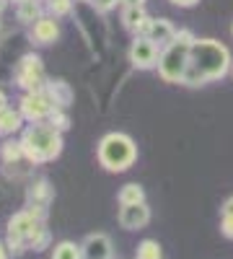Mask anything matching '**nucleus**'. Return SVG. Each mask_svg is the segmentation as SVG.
Listing matches in <instances>:
<instances>
[{
	"instance_id": "obj_22",
	"label": "nucleus",
	"mask_w": 233,
	"mask_h": 259,
	"mask_svg": "<svg viewBox=\"0 0 233 259\" xmlns=\"http://www.w3.org/2000/svg\"><path fill=\"white\" fill-rule=\"evenodd\" d=\"M47 11H50V16H55V18L70 16V11H73V0H47Z\"/></svg>"
},
{
	"instance_id": "obj_24",
	"label": "nucleus",
	"mask_w": 233,
	"mask_h": 259,
	"mask_svg": "<svg viewBox=\"0 0 233 259\" xmlns=\"http://www.w3.org/2000/svg\"><path fill=\"white\" fill-rule=\"evenodd\" d=\"M50 124H55L60 133H62V130L70 127V119H68V114H62V109H55V112L50 114Z\"/></svg>"
},
{
	"instance_id": "obj_31",
	"label": "nucleus",
	"mask_w": 233,
	"mask_h": 259,
	"mask_svg": "<svg viewBox=\"0 0 233 259\" xmlns=\"http://www.w3.org/2000/svg\"><path fill=\"white\" fill-rule=\"evenodd\" d=\"M3 106H8V99H6V94L0 91V109H3Z\"/></svg>"
},
{
	"instance_id": "obj_30",
	"label": "nucleus",
	"mask_w": 233,
	"mask_h": 259,
	"mask_svg": "<svg viewBox=\"0 0 233 259\" xmlns=\"http://www.w3.org/2000/svg\"><path fill=\"white\" fill-rule=\"evenodd\" d=\"M0 259H8V249H6L3 241H0Z\"/></svg>"
},
{
	"instance_id": "obj_10",
	"label": "nucleus",
	"mask_w": 233,
	"mask_h": 259,
	"mask_svg": "<svg viewBox=\"0 0 233 259\" xmlns=\"http://www.w3.org/2000/svg\"><path fill=\"white\" fill-rule=\"evenodd\" d=\"M174 34H176V29L171 26V21L168 18H148L145 21V26L135 34V36H145V39H151L156 47H166L168 41L174 39Z\"/></svg>"
},
{
	"instance_id": "obj_7",
	"label": "nucleus",
	"mask_w": 233,
	"mask_h": 259,
	"mask_svg": "<svg viewBox=\"0 0 233 259\" xmlns=\"http://www.w3.org/2000/svg\"><path fill=\"white\" fill-rule=\"evenodd\" d=\"M18 112H21V117L29 119V122H44V119H50V114L55 112V104H52V99L47 96L44 89L26 91L24 96H21Z\"/></svg>"
},
{
	"instance_id": "obj_1",
	"label": "nucleus",
	"mask_w": 233,
	"mask_h": 259,
	"mask_svg": "<svg viewBox=\"0 0 233 259\" xmlns=\"http://www.w3.org/2000/svg\"><path fill=\"white\" fill-rule=\"evenodd\" d=\"M230 52L215 39H195L189 50V65L181 78L184 85H205L210 80H220L230 70Z\"/></svg>"
},
{
	"instance_id": "obj_29",
	"label": "nucleus",
	"mask_w": 233,
	"mask_h": 259,
	"mask_svg": "<svg viewBox=\"0 0 233 259\" xmlns=\"http://www.w3.org/2000/svg\"><path fill=\"white\" fill-rule=\"evenodd\" d=\"M119 3H124V6H143L145 0H119Z\"/></svg>"
},
{
	"instance_id": "obj_9",
	"label": "nucleus",
	"mask_w": 233,
	"mask_h": 259,
	"mask_svg": "<svg viewBox=\"0 0 233 259\" xmlns=\"http://www.w3.org/2000/svg\"><path fill=\"white\" fill-rule=\"evenodd\" d=\"M52 197H55V192H52L50 182H47V179H39V182L31 184L29 192H26V210L34 212L39 221H44V218H47V207H50Z\"/></svg>"
},
{
	"instance_id": "obj_25",
	"label": "nucleus",
	"mask_w": 233,
	"mask_h": 259,
	"mask_svg": "<svg viewBox=\"0 0 233 259\" xmlns=\"http://www.w3.org/2000/svg\"><path fill=\"white\" fill-rule=\"evenodd\" d=\"M117 3H119V0H91V6H94L96 11H101V13H107V11L117 8Z\"/></svg>"
},
{
	"instance_id": "obj_15",
	"label": "nucleus",
	"mask_w": 233,
	"mask_h": 259,
	"mask_svg": "<svg viewBox=\"0 0 233 259\" xmlns=\"http://www.w3.org/2000/svg\"><path fill=\"white\" fill-rule=\"evenodd\" d=\"M148 18H151V16L145 13L143 6H124V11H122V24H124L127 31H132V34H137L145 26Z\"/></svg>"
},
{
	"instance_id": "obj_12",
	"label": "nucleus",
	"mask_w": 233,
	"mask_h": 259,
	"mask_svg": "<svg viewBox=\"0 0 233 259\" xmlns=\"http://www.w3.org/2000/svg\"><path fill=\"white\" fill-rule=\"evenodd\" d=\"M119 223L122 228L127 231H140L151 223V207L145 202H137V205H122L119 210Z\"/></svg>"
},
{
	"instance_id": "obj_18",
	"label": "nucleus",
	"mask_w": 233,
	"mask_h": 259,
	"mask_svg": "<svg viewBox=\"0 0 233 259\" xmlns=\"http://www.w3.org/2000/svg\"><path fill=\"white\" fill-rule=\"evenodd\" d=\"M117 200H119V205H137V202H145V189L140 187V184H124L122 189H119V194H117Z\"/></svg>"
},
{
	"instance_id": "obj_11",
	"label": "nucleus",
	"mask_w": 233,
	"mask_h": 259,
	"mask_svg": "<svg viewBox=\"0 0 233 259\" xmlns=\"http://www.w3.org/2000/svg\"><path fill=\"white\" fill-rule=\"evenodd\" d=\"M80 259H114V246L107 233H91L80 244Z\"/></svg>"
},
{
	"instance_id": "obj_23",
	"label": "nucleus",
	"mask_w": 233,
	"mask_h": 259,
	"mask_svg": "<svg viewBox=\"0 0 233 259\" xmlns=\"http://www.w3.org/2000/svg\"><path fill=\"white\" fill-rule=\"evenodd\" d=\"M47 244H50V231L41 226L36 233H34V239H31V244H29V249H34V251H41V249H47Z\"/></svg>"
},
{
	"instance_id": "obj_21",
	"label": "nucleus",
	"mask_w": 233,
	"mask_h": 259,
	"mask_svg": "<svg viewBox=\"0 0 233 259\" xmlns=\"http://www.w3.org/2000/svg\"><path fill=\"white\" fill-rule=\"evenodd\" d=\"M52 259H80V246L73 241H60L52 249Z\"/></svg>"
},
{
	"instance_id": "obj_17",
	"label": "nucleus",
	"mask_w": 233,
	"mask_h": 259,
	"mask_svg": "<svg viewBox=\"0 0 233 259\" xmlns=\"http://www.w3.org/2000/svg\"><path fill=\"white\" fill-rule=\"evenodd\" d=\"M41 11H44V8H41L39 0H21L18 8H16V16H18L21 24H29V26H31L34 21H39L41 16H44Z\"/></svg>"
},
{
	"instance_id": "obj_8",
	"label": "nucleus",
	"mask_w": 233,
	"mask_h": 259,
	"mask_svg": "<svg viewBox=\"0 0 233 259\" xmlns=\"http://www.w3.org/2000/svg\"><path fill=\"white\" fill-rule=\"evenodd\" d=\"M158 57H161V47H156L151 39L145 36H135L130 45V62L137 70H153L158 68Z\"/></svg>"
},
{
	"instance_id": "obj_3",
	"label": "nucleus",
	"mask_w": 233,
	"mask_h": 259,
	"mask_svg": "<svg viewBox=\"0 0 233 259\" xmlns=\"http://www.w3.org/2000/svg\"><path fill=\"white\" fill-rule=\"evenodd\" d=\"M192 41L195 34L189 29H181L174 34V39L161 50L158 57V75L166 83H181L184 73H187V65H189V50H192Z\"/></svg>"
},
{
	"instance_id": "obj_5",
	"label": "nucleus",
	"mask_w": 233,
	"mask_h": 259,
	"mask_svg": "<svg viewBox=\"0 0 233 259\" xmlns=\"http://www.w3.org/2000/svg\"><path fill=\"white\" fill-rule=\"evenodd\" d=\"M41 226H44V221H39L34 212H29V210L16 212L13 218L8 221V251L21 254L24 249H29L34 233H36Z\"/></svg>"
},
{
	"instance_id": "obj_28",
	"label": "nucleus",
	"mask_w": 233,
	"mask_h": 259,
	"mask_svg": "<svg viewBox=\"0 0 233 259\" xmlns=\"http://www.w3.org/2000/svg\"><path fill=\"white\" fill-rule=\"evenodd\" d=\"M171 3H174V6H181V8H192L197 0H171Z\"/></svg>"
},
{
	"instance_id": "obj_4",
	"label": "nucleus",
	"mask_w": 233,
	"mask_h": 259,
	"mask_svg": "<svg viewBox=\"0 0 233 259\" xmlns=\"http://www.w3.org/2000/svg\"><path fill=\"white\" fill-rule=\"evenodd\" d=\"M137 158V145L130 135L124 133H109L104 135L99 143V163L112 171V174H119V171H127Z\"/></svg>"
},
{
	"instance_id": "obj_34",
	"label": "nucleus",
	"mask_w": 233,
	"mask_h": 259,
	"mask_svg": "<svg viewBox=\"0 0 233 259\" xmlns=\"http://www.w3.org/2000/svg\"><path fill=\"white\" fill-rule=\"evenodd\" d=\"M16 3H21V0H16Z\"/></svg>"
},
{
	"instance_id": "obj_2",
	"label": "nucleus",
	"mask_w": 233,
	"mask_h": 259,
	"mask_svg": "<svg viewBox=\"0 0 233 259\" xmlns=\"http://www.w3.org/2000/svg\"><path fill=\"white\" fill-rule=\"evenodd\" d=\"M21 148L29 163L55 161L62 153V133L50 122H31L21 135Z\"/></svg>"
},
{
	"instance_id": "obj_26",
	"label": "nucleus",
	"mask_w": 233,
	"mask_h": 259,
	"mask_svg": "<svg viewBox=\"0 0 233 259\" xmlns=\"http://www.w3.org/2000/svg\"><path fill=\"white\" fill-rule=\"evenodd\" d=\"M220 233L225 236V239H230V241H233V218L223 215V221H220Z\"/></svg>"
},
{
	"instance_id": "obj_16",
	"label": "nucleus",
	"mask_w": 233,
	"mask_h": 259,
	"mask_svg": "<svg viewBox=\"0 0 233 259\" xmlns=\"http://www.w3.org/2000/svg\"><path fill=\"white\" fill-rule=\"evenodd\" d=\"M21 124H24V117H21L18 109H13V106H3L0 109V135H13L16 130H21Z\"/></svg>"
},
{
	"instance_id": "obj_14",
	"label": "nucleus",
	"mask_w": 233,
	"mask_h": 259,
	"mask_svg": "<svg viewBox=\"0 0 233 259\" xmlns=\"http://www.w3.org/2000/svg\"><path fill=\"white\" fill-rule=\"evenodd\" d=\"M44 91H47V96L52 99V104H55V109H65V106H70V101H73V91H70V85L65 83V80H47L44 83Z\"/></svg>"
},
{
	"instance_id": "obj_13",
	"label": "nucleus",
	"mask_w": 233,
	"mask_h": 259,
	"mask_svg": "<svg viewBox=\"0 0 233 259\" xmlns=\"http://www.w3.org/2000/svg\"><path fill=\"white\" fill-rule=\"evenodd\" d=\"M29 36H31V41H36V45H52V41H57V36H60L57 18L55 16H41L39 21L31 24Z\"/></svg>"
},
{
	"instance_id": "obj_33",
	"label": "nucleus",
	"mask_w": 233,
	"mask_h": 259,
	"mask_svg": "<svg viewBox=\"0 0 233 259\" xmlns=\"http://www.w3.org/2000/svg\"><path fill=\"white\" fill-rule=\"evenodd\" d=\"M230 73H233V62H230Z\"/></svg>"
},
{
	"instance_id": "obj_19",
	"label": "nucleus",
	"mask_w": 233,
	"mask_h": 259,
	"mask_svg": "<svg viewBox=\"0 0 233 259\" xmlns=\"http://www.w3.org/2000/svg\"><path fill=\"white\" fill-rule=\"evenodd\" d=\"M21 158H26V156H24V148H21V140H18V143H16V140L3 143V148H0V161H3V163H16V161H21Z\"/></svg>"
},
{
	"instance_id": "obj_32",
	"label": "nucleus",
	"mask_w": 233,
	"mask_h": 259,
	"mask_svg": "<svg viewBox=\"0 0 233 259\" xmlns=\"http://www.w3.org/2000/svg\"><path fill=\"white\" fill-rule=\"evenodd\" d=\"M6 6H8V0H0V13L6 11Z\"/></svg>"
},
{
	"instance_id": "obj_20",
	"label": "nucleus",
	"mask_w": 233,
	"mask_h": 259,
	"mask_svg": "<svg viewBox=\"0 0 233 259\" xmlns=\"http://www.w3.org/2000/svg\"><path fill=\"white\" fill-rule=\"evenodd\" d=\"M135 259H163L161 244H158V241H153V239H145V241H140Z\"/></svg>"
},
{
	"instance_id": "obj_27",
	"label": "nucleus",
	"mask_w": 233,
	"mask_h": 259,
	"mask_svg": "<svg viewBox=\"0 0 233 259\" xmlns=\"http://www.w3.org/2000/svg\"><path fill=\"white\" fill-rule=\"evenodd\" d=\"M220 212H223V215H228V218H233V197H228V200L223 202Z\"/></svg>"
},
{
	"instance_id": "obj_6",
	"label": "nucleus",
	"mask_w": 233,
	"mask_h": 259,
	"mask_svg": "<svg viewBox=\"0 0 233 259\" xmlns=\"http://www.w3.org/2000/svg\"><path fill=\"white\" fill-rule=\"evenodd\" d=\"M16 83L24 91H39L44 89L47 75H44V62L39 55H24L16 65Z\"/></svg>"
}]
</instances>
